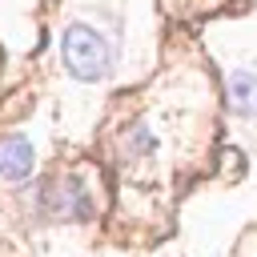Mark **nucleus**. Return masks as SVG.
Here are the masks:
<instances>
[{
  "label": "nucleus",
  "instance_id": "1",
  "mask_svg": "<svg viewBox=\"0 0 257 257\" xmlns=\"http://www.w3.org/2000/svg\"><path fill=\"white\" fill-rule=\"evenodd\" d=\"M60 60L64 68L76 76V80H104L108 68H112V44L88 28V24H68L60 32Z\"/></svg>",
  "mask_w": 257,
  "mask_h": 257
},
{
  "label": "nucleus",
  "instance_id": "2",
  "mask_svg": "<svg viewBox=\"0 0 257 257\" xmlns=\"http://www.w3.org/2000/svg\"><path fill=\"white\" fill-rule=\"evenodd\" d=\"M40 201H44V209H48L56 221H88V217H92V197H88V189H84L76 177H56V181H48L44 193H40Z\"/></svg>",
  "mask_w": 257,
  "mask_h": 257
},
{
  "label": "nucleus",
  "instance_id": "3",
  "mask_svg": "<svg viewBox=\"0 0 257 257\" xmlns=\"http://www.w3.org/2000/svg\"><path fill=\"white\" fill-rule=\"evenodd\" d=\"M36 169V153L28 137H4L0 141V177L4 181H28Z\"/></svg>",
  "mask_w": 257,
  "mask_h": 257
},
{
  "label": "nucleus",
  "instance_id": "4",
  "mask_svg": "<svg viewBox=\"0 0 257 257\" xmlns=\"http://www.w3.org/2000/svg\"><path fill=\"white\" fill-rule=\"evenodd\" d=\"M225 96H229V108L237 116L257 120V72H229Z\"/></svg>",
  "mask_w": 257,
  "mask_h": 257
}]
</instances>
